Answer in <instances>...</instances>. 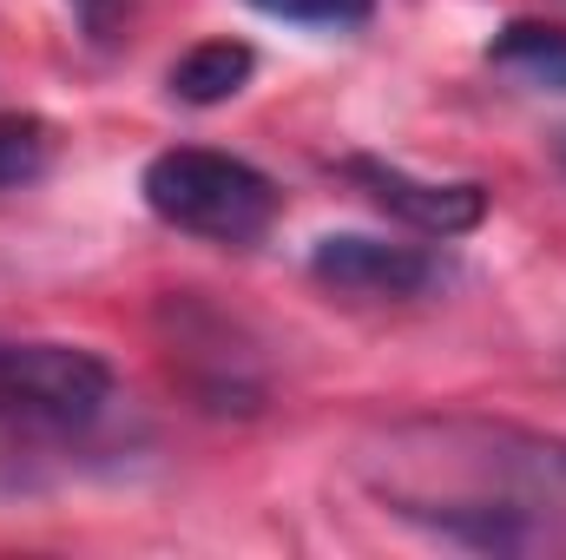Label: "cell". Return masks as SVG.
Segmentation results:
<instances>
[{
  "label": "cell",
  "instance_id": "obj_7",
  "mask_svg": "<svg viewBox=\"0 0 566 560\" xmlns=\"http://www.w3.org/2000/svg\"><path fill=\"white\" fill-rule=\"evenodd\" d=\"M488 60L521 80V86H541V93H566V27L547 20H507L494 40H488Z\"/></svg>",
  "mask_w": 566,
  "mask_h": 560
},
{
  "label": "cell",
  "instance_id": "obj_10",
  "mask_svg": "<svg viewBox=\"0 0 566 560\" xmlns=\"http://www.w3.org/2000/svg\"><path fill=\"white\" fill-rule=\"evenodd\" d=\"M554 158H560V172H566V133H560V139H554Z\"/></svg>",
  "mask_w": 566,
  "mask_h": 560
},
{
  "label": "cell",
  "instance_id": "obj_2",
  "mask_svg": "<svg viewBox=\"0 0 566 560\" xmlns=\"http://www.w3.org/2000/svg\"><path fill=\"white\" fill-rule=\"evenodd\" d=\"M145 205L191 238L211 245H258L277 218V185L238 158V152H211V145H171L145 165L139 178Z\"/></svg>",
  "mask_w": 566,
  "mask_h": 560
},
{
  "label": "cell",
  "instance_id": "obj_5",
  "mask_svg": "<svg viewBox=\"0 0 566 560\" xmlns=\"http://www.w3.org/2000/svg\"><path fill=\"white\" fill-rule=\"evenodd\" d=\"M343 178L363 185L389 218H402L422 238H461L488 218V191L474 178H416V172H402L389 158H363V152L343 158Z\"/></svg>",
  "mask_w": 566,
  "mask_h": 560
},
{
  "label": "cell",
  "instance_id": "obj_3",
  "mask_svg": "<svg viewBox=\"0 0 566 560\" xmlns=\"http://www.w3.org/2000/svg\"><path fill=\"white\" fill-rule=\"evenodd\" d=\"M113 370L80 343H7L0 336V428L80 435L106 416Z\"/></svg>",
  "mask_w": 566,
  "mask_h": 560
},
{
  "label": "cell",
  "instance_id": "obj_8",
  "mask_svg": "<svg viewBox=\"0 0 566 560\" xmlns=\"http://www.w3.org/2000/svg\"><path fill=\"white\" fill-rule=\"evenodd\" d=\"M46 126L33 113H0V191L7 185H27L40 165H46Z\"/></svg>",
  "mask_w": 566,
  "mask_h": 560
},
{
  "label": "cell",
  "instance_id": "obj_9",
  "mask_svg": "<svg viewBox=\"0 0 566 560\" xmlns=\"http://www.w3.org/2000/svg\"><path fill=\"white\" fill-rule=\"evenodd\" d=\"M251 7L271 20H296V27H329V33L363 27L376 13V0H251Z\"/></svg>",
  "mask_w": 566,
  "mask_h": 560
},
{
  "label": "cell",
  "instance_id": "obj_4",
  "mask_svg": "<svg viewBox=\"0 0 566 560\" xmlns=\"http://www.w3.org/2000/svg\"><path fill=\"white\" fill-rule=\"evenodd\" d=\"M310 278L336 297H369V303H396V297H422L441 283V258L422 245H389L369 231H336L310 251Z\"/></svg>",
  "mask_w": 566,
  "mask_h": 560
},
{
  "label": "cell",
  "instance_id": "obj_1",
  "mask_svg": "<svg viewBox=\"0 0 566 560\" xmlns=\"http://www.w3.org/2000/svg\"><path fill=\"white\" fill-rule=\"evenodd\" d=\"M356 488L428 541L566 560V435L501 416H402L349 448Z\"/></svg>",
  "mask_w": 566,
  "mask_h": 560
},
{
  "label": "cell",
  "instance_id": "obj_6",
  "mask_svg": "<svg viewBox=\"0 0 566 560\" xmlns=\"http://www.w3.org/2000/svg\"><path fill=\"white\" fill-rule=\"evenodd\" d=\"M258 73V53L244 40H198L191 53L171 60V100L185 106H224L231 93H244Z\"/></svg>",
  "mask_w": 566,
  "mask_h": 560
}]
</instances>
